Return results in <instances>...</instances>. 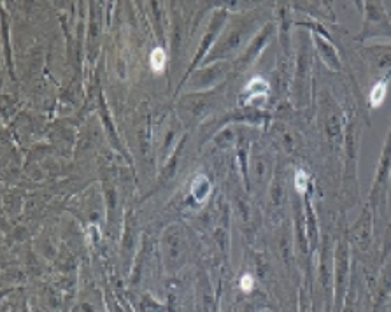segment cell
<instances>
[{
  "mask_svg": "<svg viewBox=\"0 0 391 312\" xmlns=\"http://www.w3.org/2000/svg\"><path fill=\"white\" fill-rule=\"evenodd\" d=\"M191 193H193L195 200L200 203L209 197V193H211V183H209V179L203 174L197 175V179L193 181V186H191Z\"/></svg>",
  "mask_w": 391,
  "mask_h": 312,
  "instance_id": "obj_1",
  "label": "cell"
},
{
  "mask_svg": "<svg viewBox=\"0 0 391 312\" xmlns=\"http://www.w3.org/2000/svg\"><path fill=\"white\" fill-rule=\"evenodd\" d=\"M246 92L249 95V100H254L258 96H267L268 95V84L263 81L262 78H254L251 83L246 86Z\"/></svg>",
  "mask_w": 391,
  "mask_h": 312,
  "instance_id": "obj_2",
  "label": "cell"
},
{
  "mask_svg": "<svg viewBox=\"0 0 391 312\" xmlns=\"http://www.w3.org/2000/svg\"><path fill=\"white\" fill-rule=\"evenodd\" d=\"M149 60H151V69L155 72H161V70L165 69V63H167V55L163 47H155L151 51V56H149Z\"/></svg>",
  "mask_w": 391,
  "mask_h": 312,
  "instance_id": "obj_3",
  "label": "cell"
},
{
  "mask_svg": "<svg viewBox=\"0 0 391 312\" xmlns=\"http://www.w3.org/2000/svg\"><path fill=\"white\" fill-rule=\"evenodd\" d=\"M384 96H386V83L381 81V83L375 84V86L372 88V92H370V104H372L374 107L381 106L382 102H384Z\"/></svg>",
  "mask_w": 391,
  "mask_h": 312,
  "instance_id": "obj_4",
  "label": "cell"
},
{
  "mask_svg": "<svg viewBox=\"0 0 391 312\" xmlns=\"http://www.w3.org/2000/svg\"><path fill=\"white\" fill-rule=\"evenodd\" d=\"M293 184H295V189L298 193H305L307 191V184H309V175L305 174L304 170H297L293 177Z\"/></svg>",
  "mask_w": 391,
  "mask_h": 312,
  "instance_id": "obj_5",
  "label": "cell"
},
{
  "mask_svg": "<svg viewBox=\"0 0 391 312\" xmlns=\"http://www.w3.org/2000/svg\"><path fill=\"white\" fill-rule=\"evenodd\" d=\"M239 288L244 291V293H251L254 288V277L251 274H244L239 281Z\"/></svg>",
  "mask_w": 391,
  "mask_h": 312,
  "instance_id": "obj_6",
  "label": "cell"
},
{
  "mask_svg": "<svg viewBox=\"0 0 391 312\" xmlns=\"http://www.w3.org/2000/svg\"><path fill=\"white\" fill-rule=\"evenodd\" d=\"M390 251H391V226H390V230H388V235H386V249H384V254H388Z\"/></svg>",
  "mask_w": 391,
  "mask_h": 312,
  "instance_id": "obj_7",
  "label": "cell"
}]
</instances>
